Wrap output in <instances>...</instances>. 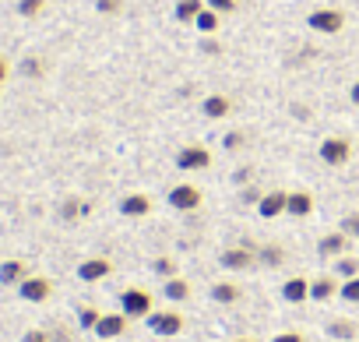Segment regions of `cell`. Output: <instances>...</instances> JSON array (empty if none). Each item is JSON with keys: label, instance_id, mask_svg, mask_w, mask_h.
<instances>
[{"label": "cell", "instance_id": "41", "mask_svg": "<svg viewBox=\"0 0 359 342\" xmlns=\"http://www.w3.org/2000/svg\"><path fill=\"white\" fill-rule=\"evenodd\" d=\"M348 96H352V103H355V106H359V81H355V85H352V92H348Z\"/></svg>", "mask_w": 359, "mask_h": 342}, {"label": "cell", "instance_id": "33", "mask_svg": "<svg viewBox=\"0 0 359 342\" xmlns=\"http://www.w3.org/2000/svg\"><path fill=\"white\" fill-rule=\"evenodd\" d=\"M22 71H25L29 78H39V74H43L46 67H43V60H39V57H29V60L22 64Z\"/></svg>", "mask_w": 359, "mask_h": 342}, {"label": "cell", "instance_id": "29", "mask_svg": "<svg viewBox=\"0 0 359 342\" xmlns=\"http://www.w3.org/2000/svg\"><path fill=\"white\" fill-rule=\"evenodd\" d=\"M95 11L99 15H120L123 11V0H95Z\"/></svg>", "mask_w": 359, "mask_h": 342}, {"label": "cell", "instance_id": "23", "mask_svg": "<svg viewBox=\"0 0 359 342\" xmlns=\"http://www.w3.org/2000/svg\"><path fill=\"white\" fill-rule=\"evenodd\" d=\"M194 29H198V32H215V29H219V11L205 8V11L194 18Z\"/></svg>", "mask_w": 359, "mask_h": 342}, {"label": "cell", "instance_id": "2", "mask_svg": "<svg viewBox=\"0 0 359 342\" xmlns=\"http://www.w3.org/2000/svg\"><path fill=\"white\" fill-rule=\"evenodd\" d=\"M208 166H212V152L205 145H184L176 152V169H184V173H201Z\"/></svg>", "mask_w": 359, "mask_h": 342}, {"label": "cell", "instance_id": "25", "mask_svg": "<svg viewBox=\"0 0 359 342\" xmlns=\"http://www.w3.org/2000/svg\"><path fill=\"white\" fill-rule=\"evenodd\" d=\"M327 335H334V338H355V324L338 317V321H331V324H327Z\"/></svg>", "mask_w": 359, "mask_h": 342}, {"label": "cell", "instance_id": "14", "mask_svg": "<svg viewBox=\"0 0 359 342\" xmlns=\"http://www.w3.org/2000/svg\"><path fill=\"white\" fill-rule=\"evenodd\" d=\"M25 275H29V268H25V261H18V258H11V261L0 265V286H22Z\"/></svg>", "mask_w": 359, "mask_h": 342}, {"label": "cell", "instance_id": "6", "mask_svg": "<svg viewBox=\"0 0 359 342\" xmlns=\"http://www.w3.org/2000/svg\"><path fill=\"white\" fill-rule=\"evenodd\" d=\"M201 198H205V195H201L194 184H176L165 202H169L176 212H198V209H201Z\"/></svg>", "mask_w": 359, "mask_h": 342}, {"label": "cell", "instance_id": "17", "mask_svg": "<svg viewBox=\"0 0 359 342\" xmlns=\"http://www.w3.org/2000/svg\"><path fill=\"white\" fill-rule=\"evenodd\" d=\"M334 293H338V282H334V275H317V279H310V300L324 303V300H331Z\"/></svg>", "mask_w": 359, "mask_h": 342}, {"label": "cell", "instance_id": "8", "mask_svg": "<svg viewBox=\"0 0 359 342\" xmlns=\"http://www.w3.org/2000/svg\"><path fill=\"white\" fill-rule=\"evenodd\" d=\"M113 275V261L109 258H85L81 265H78V279L81 282H102V279H109Z\"/></svg>", "mask_w": 359, "mask_h": 342}, {"label": "cell", "instance_id": "1", "mask_svg": "<svg viewBox=\"0 0 359 342\" xmlns=\"http://www.w3.org/2000/svg\"><path fill=\"white\" fill-rule=\"evenodd\" d=\"M306 29L310 32H320V36H338L345 29V15L338 8H313L306 15Z\"/></svg>", "mask_w": 359, "mask_h": 342}, {"label": "cell", "instance_id": "22", "mask_svg": "<svg viewBox=\"0 0 359 342\" xmlns=\"http://www.w3.org/2000/svg\"><path fill=\"white\" fill-rule=\"evenodd\" d=\"M60 216H64L67 223H74V219L88 216V202H81V198H67V202H64V209H60Z\"/></svg>", "mask_w": 359, "mask_h": 342}, {"label": "cell", "instance_id": "12", "mask_svg": "<svg viewBox=\"0 0 359 342\" xmlns=\"http://www.w3.org/2000/svg\"><path fill=\"white\" fill-rule=\"evenodd\" d=\"M120 212H123L127 219H141V216L151 212V198L141 195V191H137V195H123V198H120Z\"/></svg>", "mask_w": 359, "mask_h": 342}, {"label": "cell", "instance_id": "5", "mask_svg": "<svg viewBox=\"0 0 359 342\" xmlns=\"http://www.w3.org/2000/svg\"><path fill=\"white\" fill-rule=\"evenodd\" d=\"M18 296L29 300V303H46L53 296V282L46 275H25L22 286H18Z\"/></svg>", "mask_w": 359, "mask_h": 342}, {"label": "cell", "instance_id": "7", "mask_svg": "<svg viewBox=\"0 0 359 342\" xmlns=\"http://www.w3.org/2000/svg\"><path fill=\"white\" fill-rule=\"evenodd\" d=\"M320 159H324L327 166H345V162L352 159L348 138H324V141H320Z\"/></svg>", "mask_w": 359, "mask_h": 342}, {"label": "cell", "instance_id": "13", "mask_svg": "<svg viewBox=\"0 0 359 342\" xmlns=\"http://www.w3.org/2000/svg\"><path fill=\"white\" fill-rule=\"evenodd\" d=\"M282 300H285V303H303V300H310V279H303V275L285 279V286H282Z\"/></svg>", "mask_w": 359, "mask_h": 342}, {"label": "cell", "instance_id": "3", "mask_svg": "<svg viewBox=\"0 0 359 342\" xmlns=\"http://www.w3.org/2000/svg\"><path fill=\"white\" fill-rule=\"evenodd\" d=\"M120 310L134 321V317H148L151 314V293L148 289H137V286H130V289H123L120 293Z\"/></svg>", "mask_w": 359, "mask_h": 342}, {"label": "cell", "instance_id": "15", "mask_svg": "<svg viewBox=\"0 0 359 342\" xmlns=\"http://www.w3.org/2000/svg\"><path fill=\"white\" fill-rule=\"evenodd\" d=\"M229 110H233V103H229L222 92H215V96H208V99L201 103V113H205L208 120H222V117H229Z\"/></svg>", "mask_w": 359, "mask_h": 342}, {"label": "cell", "instance_id": "24", "mask_svg": "<svg viewBox=\"0 0 359 342\" xmlns=\"http://www.w3.org/2000/svg\"><path fill=\"white\" fill-rule=\"evenodd\" d=\"M338 296H341L345 303H359V275L345 279V282L338 286Z\"/></svg>", "mask_w": 359, "mask_h": 342}, {"label": "cell", "instance_id": "11", "mask_svg": "<svg viewBox=\"0 0 359 342\" xmlns=\"http://www.w3.org/2000/svg\"><path fill=\"white\" fill-rule=\"evenodd\" d=\"M127 321H130V317H127L123 310H120V314H102L92 331H95L99 338H120V335L127 331Z\"/></svg>", "mask_w": 359, "mask_h": 342}, {"label": "cell", "instance_id": "34", "mask_svg": "<svg viewBox=\"0 0 359 342\" xmlns=\"http://www.w3.org/2000/svg\"><path fill=\"white\" fill-rule=\"evenodd\" d=\"M22 342H53V335L43 331V328H29V331L22 335Z\"/></svg>", "mask_w": 359, "mask_h": 342}, {"label": "cell", "instance_id": "40", "mask_svg": "<svg viewBox=\"0 0 359 342\" xmlns=\"http://www.w3.org/2000/svg\"><path fill=\"white\" fill-rule=\"evenodd\" d=\"M219 50H222V46H219L215 39H208V43H205V53H219Z\"/></svg>", "mask_w": 359, "mask_h": 342}, {"label": "cell", "instance_id": "27", "mask_svg": "<svg viewBox=\"0 0 359 342\" xmlns=\"http://www.w3.org/2000/svg\"><path fill=\"white\" fill-rule=\"evenodd\" d=\"M43 8H46V0H18L22 18H36V15H43Z\"/></svg>", "mask_w": 359, "mask_h": 342}, {"label": "cell", "instance_id": "18", "mask_svg": "<svg viewBox=\"0 0 359 342\" xmlns=\"http://www.w3.org/2000/svg\"><path fill=\"white\" fill-rule=\"evenodd\" d=\"M289 216H296V219H306L310 212H313V195H306V191H289V209H285Z\"/></svg>", "mask_w": 359, "mask_h": 342}, {"label": "cell", "instance_id": "9", "mask_svg": "<svg viewBox=\"0 0 359 342\" xmlns=\"http://www.w3.org/2000/svg\"><path fill=\"white\" fill-rule=\"evenodd\" d=\"M285 209H289V191H268V195L257 202L261 219H278V216H285Z\"/></svg>", "mask_w": 359, "mask_h": 342}, {"label": "cell", "instance_id": "28", "mask_svg": "<svg viewBox=\"0 0 359 342\" xmlns=\"http://www.w3.org/2000/svg\"><path fill=\"white\" fill-rule=\"evenodd\" d=\"M261 261L275 268V265H282V261H285V251H282V247H261Z\"/></svg>", "mask_w": 359, "mask_h": 342}, {"label": "cell", "instance_id": "35", "mask_svg": "<svg viewBox=\"0 0 359 342\" xmlns=\"http://www.w3.org/2000/svg\"><path fill=\"white\" fill-rule=\"evenodd\" d=\"M341 230H345L348 237H355V240H359V212H352V216H345V223H341Z\"/></svg>", "mask_w": 359, "mask_h": 342}, {"label": "cell", "instance_id": "20", "mask_svg": "<svg viewBox=\"0 0 359 342\" xmlns=\"http://www.w3.org/2000/svg\"><path fill=\"white\" fill-rule=\"evenodd\" d=\"M212 300L215 303H236L240 300V286L236 282H215L212 286Z\"/></svg>", "mask_w": 359, "mask_h": 342}, {"label": "cell", "instance_id": "30", "mask_svg": "<svg viewBox=\"0 0 359 342\" xmlns=\"http://www.w3.org/2000/svg\"><path fill=\"white\" fill-rule=\"evenodd\" d=\"M151 268H155V275H162V279H172V275H176V265H172L169 258H155Z\"/></svg>", "mask_w": 359, "mask_h": 342}, {"label": "cell", "instance_id": "4", "mask_svg": "<svg viewBox=\"0 0 359 342\" xmlns=\"http://www.w3.org/2000/svg\"><path fill=\"white\" fill-rule=\"evenodd\" d=\"M148 328H151L155 335L172 338V335L184 331V314H180V310H151V314H148Z\"/></svg>", "mask_w": 359, "mask_h": 342}, {"label": "cell", "instance_id": "19", "mask_svg": "<svg viewBox=\"0 0 359 342\" xmlns=\"http://www.w3.org/2000/svg\"><path fill=\"white\" fill-rule=\"evenodd\" d=\"M208 4L205 0H176V22H184V25H194V18L205 11Z\"/></svg>", "mask_w": 359, "mask_h": 342}, {"label": "cell", "instance_id": "38", "mask_svg": "<svg viewBox=\"0 0 359 342\" xmlns=\"http://www.w3.org/2000/svg\"><path fill=\"white\" fill-rule=\"evenodd\" d=\"M261 198H264V195H261L257 188H247V191H243V202H247V205H257Z\"/></svg>", "mask_w": 359, "mask_h": 342}, {"label": "cell", "instance_id": "31", "mask_svg": "<svg viewBox=\"0 0 359 342\" xmlns=\"http://www.w3.org/2000/svg\"><path fill=\"white\" fill-rule=\"evenodd\" d=\"M338 275H341V279L359 275V261H355V258H341V261H338Z\"/></svg>", "mask_w": 359, "mask_h": 342}, {"label": "cell", "instance_id": "36", "mask_svg": "<svg viewBox=\"0 0 359 342\" xmlns=\"http://www.w3.org/2000/svg\"><path fill=\"white\" fill-rule=\"evenodd\" d=\"M271 342H306V338H303L299 331H278V335H275Z\"/></svg>", "mask_w": 359, "mask_h": 342}, {"label": "cell", "instance_id": "39", "mask_svg": "<svg viewBox=\"0 0 359 342\" xmlns=\"http://www.w3.org/2000/svg\"><path fill=\"white\" fill-rule=\"evenodd\" d=\"M8 74H11V64H8V57H0V85L8 81Z\"/></svg>", "mask_w": 359, "mask_h": 342}, {"label": "cell", "instance_id": "26", "mask_svg": "<svg viewBox=\"0 0 359 342\" xmlns=\"http://www.w3.org/2000/svg\"><path fill=\"white\" fill-rule=\"evenodd\" d=\"M99 317H102V314H99L95 307H78V324H81L85 331H92V328L99 324Z\"/></svg>", "mask_w": 359, "mask_h": 342}, {"label": "cell", "instance_id": "10", "mask_svg": "<svg viewBox=\"0 0 359 342\" xmlns=\"http://www.w3.org/2000/svg\"><path fill=\"white\" fill-rule=\"evenodd\" d=\"M222 268H229V272H243V268H250L254 261H257V251H250V247H229V251H222Z\"/></svg>", "mask_w": 359, "mask_h": 342}, {"label": "cell", "instance_id": "16", "mask_svg": "<svg viewBox=\"0 0 359 342\" xmlns=\"http://www.w3.org/2000/svg\"><path fill=\"white\" fill-rule=\"evenodd\" d=\"M345 247H348V233L341 230V233H327V237H320V244H317V251L324 254V258H338V254H345Z\"/></svg>", "mask_w": 359, "mask_h": 342}, {"label": "cell", "instance_id": "42", "mask_svg": "<svg viewBox=\"0 0 359 342\" xmlns=\"http://www.w3.org/2000/svg\"><path fill=\"white\" fill-rule=\"evenodd\" d=\"M233 342H254V338H233Z\"/></svg>", "mask_w": 359, "mask_h": 342}, {"label": "cell", "instance_id": "32", "mask_svg": "<svg viewBox=\"0 0 359 342\" xmlns=\"http://www.w3.org/2000/svg\"><path fill=\"white\" fill-rule=\"evenodd\" d=\"M205 4H208L212 11H219V15H233V11H236V0H205Z\"/></svg>", "mask_w": 359, "mask_h": 342}, {"label": "cell", "instance_id": "21", "mask_svg": "<svg viewBox=\"0 0 359 342\" xmlns=\"http://www.w3.org/2000/svg\"><path fill=\"white\" fill-rule=\"evenodd\" d=\"M187 296H191V282L187 279H176V275L165 279V300H176L180 303V300H187Z\"/></svg>", "mask_w": 359, "mask_h": 342}, {"label": "cell", "instance_id": "37", "mask_svg": "<svg viewBox=\"0 0 359 342\" xmlns=\"http://www.w3.org/2000/svg\"><path fill=\"white\" fill-rule=\"evenodd\" d=\"M243 145V131H233V134H226V148H240Z\"/></svg>", "mask_w": 359, "mask_h": 342}]
</instances>
